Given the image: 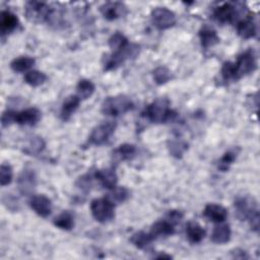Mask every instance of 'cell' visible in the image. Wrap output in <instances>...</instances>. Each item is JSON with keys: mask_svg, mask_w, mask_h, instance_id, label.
<instances>
[{"mask_svg": "<svg viewBox=\"0 0 260 260\" xmlns=\"http://www.w3.org/2000/svg\"><path fill=\"white\" fill-rule=\"evenodd\" d=\"M142 116L151 123L159 124L174 121L177 118V113L170 108L168 99L160 98L149 104L142 112Z\"/></svg>", "mask_w": 260, "mask_h": 260, "instance_id": "cell-1", "label": "cell"}, {"mask_svg": "<svg viewBox=\"0 0 260 260\" xmlns=\"http://www.w3.org/2000/svg\"><path fill=\"white\" fill-rule=\"evenodd\" d=\"M234 205L237 217L240 220L248 219L251 229L257 232L259 230V211L256 200L250 196H241L235 200Z\"/></svg>", "mask_w": 260, "mask_h": 260, "instance_id": "cell-2", "label": "cell"}, {"mask_svg": "<svg viewBox=\"0 0 260 260\" xmlns=\"http://www.w3.org/2000/svg\"><path fill=\"white\" fill-rule=\"evenodd\" d=\"M134 108L133 102L126 95L119 94L107 98L102 104V113L107 116L117 117L131 111Z\"/></svg>", "mask_w": 260, "mask_h": 260, "instance_id": "cell-3", "label": "cell"}, {"mask_svg": "<svg viewBox=\"0 0 260 260\" xmlns=\"http://www.w3.org/2000/svg\"><path fill=\"white\" fill-rule=\"evenodd\" d=\"M90 211L93 218L102 223L111 221L115 217V205L108 198H95L90 202Z\"/></svg>", "mask_w": 260, "mask_h": 260, "instance_id": "cell-4", "label": "cell"}, {"mask_svg": "<svg viewBox=\"0 0 260 260\" xmlns=\"http://www.w3.org/2000/svg\"><path fill=\"white\" fill-rule=\"evenodd\" d=\"M139 53V46L135 44H129L126 48L112 53L110 56H107L104 61V70L110 71L118 68L126 60L135 58Z\"/></svg>", "mask_w": 260, "mask_h": 260, "instance_id": "cell-5", "label": "cell"}, {"mask_svg": "<svg viewBox=\"0 0 260 260\" xmlns=\"http://www.w3.org/2000/svg\"><path fill=\"white\" fill-rule=\"evenodd\" d=\"M257 68L256 55L254 50L248 49L239 55L237 61L234 63L235 80H238L252 72Z\"/></svg>", "mask_w": 260, "mask_h": 260, "instance_id": "cell-6", "label": "cell"}, {"mask_svg": "<svg viewBox=\"0 0 260 260\" xmlns=\"http://www.w3.org/2000/svg\"><path fill=\"white\" fill-rule=\"evenodd\" d=\"M52 10L50 5L45 2L28 1L25 3L24 14L30 22L41 23L49 21Z\"/></svg>", "mask_w": 260, "mask_h": 260, "instance_id": "cell-7", "label": "cell"}, {"mask_svg": "<svg viewBox=\"0 0 260 260\" xmlns=\"http://www.w3.org/2000/svg\"><path fill=\"white\" fill-rule=\"evenodd\" d=\"M116 123L113 121H107L104 122L96 127L93 128L91 131L87 143L90 145H102L106 143L109 138L112 136V134L115 132L116 129Z\"/></svg>", "mask_w": 260, "mask_h": 260, "instance_id": "cell-8", "label": "cell"}, {"mask_svg": "<svg viewBox=\"0 0 260 260\" xmlns=\"http://www.w3.org/2000/svg\"><path fill=\"white\" fill-rule=\"evenodd\" d=\"M176 20V14L166 7H156L151 12V21L157 29H168L175 25Z\"/></svg>", "mask_w": 260, "mask_h": 260, "instance_id": "cell-9", "label": "cell"}, {"mask_svg": "<svg viewBox=\"0 0 260 260\" xmlns=\"http://www.w3.org/2000/svg\"><path fill=\"white\" fill-rule=\"evenodd\" d=\"M100 12L107 20H116L127 13V7L121 2H107L100 6Z\"/></svg>", "mask_w": 260, "mask_h": 260, "instance_id": "cell-10", "label": "cell"}, {"mask_svg": "<svg viewBox=\"0 0 260 260\" xmlns=\"http://www.w3.org/2000/svg\"><path fill=\"white\" fill-rule=\"evenodd\" d=\"M17 185L21 194L23 195L31 194L37 185V178L34 170H30V169L23 170L17 179Z\"/></svg>", "mask_w": 260, "mask_h": 260, "instance_id": "cell-11", "label": "cell"}, {"mask_svg": "<svg viewBox=\"0 0 260 260\" xmlns=\"http://www.w3.org/2000/svg\"><path fill=\"white\" fill-rule=\"evenodd\" d=\"M30 208L41 217H47L52 211V202L45 195H35L29 200Z\"/></svg>", "mask_w": 260, "mask_h": 260, "instance_id": "cell-12", "label": "cell"}, {"mask_svg": "<svg viewBox=\"0 0 260 260\" xmlns=\"http://www.w3.org/2000/svg\"><path fill=\"white\" fill-rule=\"evenodd\" d=\"M238 14V8L233 3H223L215 8L213 12L214 18L221 23L233 22L237 18Z\"/></svg>", "mask_w": 260, "mask_h": 260, "instance_id": "cell-13", "label": "cell"}, {"mask_svg": "<svg viewBox=\"0 0 260 260\" xmlns=\"http://www.w3.org/2000/svg\"><path fill=\"white\" fill-rule=\"evenodd\" d=\"M41 119V112L37 108H27L15 114V123L19 125H36Z\"/></svg>", "mask_w": 260, "mask_h": 260, "instance_id": "cell-14", "label": "cell"}, {"mask_svg": "<svg viewBox=\"0 0 260 260\" xmlns=\"http://www.w3.org/2000/svg\"><path fill=\"white\" fill-rule=\"evenodd\" d=\"M94 179L99 181V183L109 190H112L116 187L118 177L114 170L112 169H104V170H96L93 173Z\"/></svg>", "mask_w": 260, "mask_h": 260, "instance_id": "cell-15", "label": "cell"}, {"mask_svg": "<svg viewBox=\"0 0 260 260\" xmlns=\"http://www.w3.org/2000/svg\"><path fill=\"white\" fill-rule=\"evenodd\" d=\"M203 215L212 222H223L228 217L226 209L219 204H207L203 210Z\"/></svg>", "mask_w": 260, "mask_h": 260, "instance_id": "cell-16", "label": "cell"}, {"mask_svg": "<svg viewBox=\"0 0 260 260\" xmlns=\"http://www.w3.org/2000/svg\"><path fill=\"white\" fill-rule=\"evenodd\" d=\"M237 31L242 39L248 40L254 38L256 36L257 27L253 17L251 15H248L241 19L237 24Z\"/></svg>", "mask_w": 260, "mask_h": 260, "instance_id": "cell-17", "label": "cell"}, {"mask_svg": "<svg viewBox=\"0 0 260 260\" xmlns=\"http://www.w3.org/2000/svg\"><path fill=\"white\" fill-rule=\"evenodd\" d=\"M18 25V18L15 14L8 10H2L0 13V31L1 35L12 32Z\"/></svg>", "mask_w": 260, "mask_h": 260, "instance_id": "cell-18", "label": "cell"}, {"mask_svg": "<svg viewBox=\"0 0 260 260\" xmlns=\"http://www.w3.org/2000/svg\"><path fill=\"white\" fill-rule=\"evenodd\" d=\"M199 39L202 48L208 49L219 43V37L217 32L210 26L204 25L199 30Z\"/></svg>", "mask_w": 260, "mask_h": 260, "instance_id": "cell-19", "label": "cell"}, {"mask_svg": "<svg viewBox=\"0 0 260 260\" xmlns=\"http://www.w3.org/2000/svg\"><path fill=\"white\" fill-rule=\"evenodd\" d=\"M80 104V99L77 94H72L67 96L61 108V119L63 121H67L70 119V117L73 115V113L78 109Z\"/></svg>", "mask_w": 260, "mask_h": 260, "instance_id": "cell-20", "label": "cell"}, {"mask_svg": "<svg viewBox=\"0 0 260 260\" xmlns=\"http://www.w3.org/2000/svg\"><path fill=\"white\" fill-rule=\"evenodd\" d=\"M205 230L196 221H189L186 225V236L193 243H200L205 238Z\"/></svg>", "mask_w": 260, "mask_h": 260, "instance_id": "cell-21", "label": "cell"}, {"mask_svg": "<svg viewBox=\"0 0 260 260\" xmlns=\"http://www.w3.org/2000/svg\"><path fill=\"white\" fill-rule=\"evenodd\" d=\"M174 233H175L174 224L167 219L154 222L150 229V234L153 238L167 237V236L173 235Z\"/></svg>", "mask_w": 260, "mask_h": 260, "instance_id": "cell-22", "label": "cell"}, {"mask_svg": "<svg viewBox=\"0 0 260 260\" xmlns=\"http://www.w3.org/2000/svg\"><path fill=\"white\" fill-rule=\"evenodd\" d=\"M231 228L229 224H218L213 229L211 241L215 244H225L231 240Z\"/></svg>", "mask_w": 260, "mask_h": 260, "instance_id": "cell-23", "label": "cell"}, {"mask_svg": "<svg viewBox=\"0 0 260 260\" xmlns=\"http://www.w3.org/2000/svg\"><path fill=\"white\" fill-rule=\"evenodd\" d=\"M153 237L151 236L150 233H145L143 231H139L134 233L131 238H130V242L138 249H146L151 242L153 241Z\"/></svg>", "mask_w": 260, "mask_h": 260, "instance_id": "cell-24", "label": "cell"}, {"mask_svg": "<svg viewBox=\"0 0 260 260\" xmlns=\"http://www.w3.org/2000/svg\"><path fill=\"white\" fill-rule=\"evenodd\" d=\"M136 147L130 143H124L119 145L113 152V154L118 157L120 160H130L136 154Z\"/></svg>", "mask_w": 260, "mask_h": 260, "instance_id": "cell-25", "label": "cell"}, {"mask_svg": "<svg viewBox=\"0 0 260 260\" xmlns=\"http://www.w3.org/2000/svg\"><path fill=\"white\" fill-rule=\"evenodd\" d=\"M54 224L64 231H70L74 226V217L70 211H63L54 218Z\"/></svg>", "mask_w": 260, "mask_h": 260, "instance_id": "cell-26", "label": "cell"}, {"mask_svg": "<svg viewBox=\"0 0 260 260\" xmlns=\"http://www.w3.org/2000/svg\"><path fill=\"white\" fill-rule=\"evenodd\" d=\"M35 64V59L29 56H20L11 61L10 67L15 72H24L31 68Z\"/></svg>", "mask_w": 260, "mask_h": 260, "instance_id": "cell-27", "label": "cell"}, {"mask_svg": "<svg viewBox=\"0 0 260 260\" xmlns=\"http://www.w3.org/2000/svg\"><path fill=\"white\" fill-rule=\"evenodd\" d=\"M95 86L92 83L91 80L89 79H80L76 85V91L77 95L79 96L80 100H86L92 95L94 92Z\"/></svg>", "mask_w": 260, "mask_h": 260, "instance_id": "cell-28", "label": "cell"}, {"mask_svg": "<svg viewBox=\"0 0 260 260\" xmlns=\"http://www.w3.org/2000/svg\"><path fill=\"white\" fill-rule=\"evenodd\" d=\"M129 45L128 39L121 32H115L109 39V46L112 50V53L118 52Z\"/></svg>", "mask_w": 260, "mask_h": 260, "instance_id": "cell-29", "label": "cell"}, {"mask_svg": "<svg viewBox=\"0 0 260 260\" xmlns=\"http://www.w3.org/2000/svg\"><path fill=\"white\" fill-rule=\"evenodd\" d=\"M47 79V76L45 73L39 71V70H30L27 71L24 75V81L30 85V86H40L43 84Z\"/></svg>", "mask_w": 260, "mask_h": 260, "instance_id": "cell-30", "label": "cell"}, {"mask_svg": "<svg viewBox=\"0 0 260 260\" xmlns=\"http://www.w3.org/2000/svg\"><path fill=\"white\" fill-rule=\"evenodd\" d=\"M238 151H239V149H236V148H232V149L225 151L224 154L218 160V170H220L222 172L228 171L230 166L236 160Z\"/></svg>", "mask_w": 260, "mask_h": 260, "instance_id": "cell-31", "label": "cell"}, {"mask_svg": "<svg viewBox=\"0 0 260 260\" xmlns=\"http://www.w3.org/2000/svg\"><path fill=\"white\" fill-rule=\"evenodd\" d=\"M152 76H153L155 83L158 85L165 84L173 78L172 72L165 66L156 67L152 72Z\"/></svg>", "mask_w": 260, "mask_h": 260, "instance_id": "cell-32", "label": "cell"}, {"mask_svg": "<svg viewBox=\"0 0 260 260\" xmlns=\"http://www.w3.org/2000/svg\"><path fill=\"white\" fill-rule=\"evenodd\" d=\"M130 196V193L127 188L125 187H115L112 189V192L109 194L108 198L115 204V203H121L126 201Z\"/></svg>", "mask_w": 260, "mask_h": 260, "instance_id": "cell-33", "label": "cell"}, {"mask_svg": "<svg viewBox=\"0 0 260 260\" xmlns=\"http://www.w3.org/2000/svg\"><path fill=\"white\" fill-rule=\"evenodd\" d=\"M168 148H169V151L170 153L177 157V158H180L183 156L184 152L187 150L188 146L187 144L184 142V141H181V140H171L169 141L168 143Z\"/></svg>", "mask_w": 260, "mask_h": 260, "instance_id": "cell-34", "label": "cell"}, {"mask_svg": "<svg viewBox=\"0 0 260 260\" xmlns=\"http://www.w3.org/2000/svg\"><path fill=\"white\" fill-rule=\"evenodd\" d=\"M13 178L12 168L7 164H2L0 168V184L1 186H6L11 183Z\"/></svg>", "mask_w": 260, "mask_h": 260, "instance_id": "cell-35", "label": "cell"}, {"mask_svg": "<svg viewBox=\"0 0 260 260\" xmlns=\"http://www.w3.org/2000/svg\"><path fill=\"white\" fill-rule=\"evenodd\" d=\"M220 74L223 80L230 81L235 80V70H234V62H224L220 69Z\"/></svg>", "mask_w": 260, "mask_h": 260, "instance_id": "cell-36", "label": "cell"}, {"mask_svg": "<svg viewBox=\"0 0 260 260\" xmlns=\"http://www.w3.org/2000/svg\"><path fill=\"white\" fill-rule=\"evenodd\" d=\"M44 146H45V143L41 137H34L30 140L29 146L27 147L26 151L29 153H38L43 150Z\"/></svg>", "mask_w": 260, "mask_h": 260, "instance_id": "cell-37", "label": "cell"}, {"mask_svg": "<svg viewBox=\"0 0 260 260\" xmlns=\"http://www.w3.org/2000/svg\"><path fill=\"white\" fill-rule=\"evenodd\" d=\"M15 114L14 111H5L1 116V124L3 127H7L12 123H15Z\"/></svg>", "mask_w": 260, "mask_h": 260, "instance_id": "cell-38", "label": "cell"}, {"mask_svg": "<svg viewBox=\"0 0 260 260\" xmlns=\"http://www.w3.org/2000/svg\"><path fill=\"white\" fill-rule=\"evenodd\" d=\"M183 217V213L179 210H170L167 215V220L171 221L173 224L179 222Z\"/></svg>", "mask_w": 260, "mask_h": 260, "instance_id": "cell-39", "label": "cell"}, {"mask_svg": "<svg viewBox=\"0 0 260 260\" xmlns=\"http://www.w3.org/2000/svg\"><path fill=\"white\" fill-rule=\"evenodd\" d=\"M231 253H232L233 258H236V259H247V258H249L247 252L242 250V249H235V250L231 251Z\"/></svg>", "mask_w": 260, "mask_h": 260, "instance_id": "cell-40", "label": "cell"}, {"mask_svg": "<svg viewBox=\"0 0 260 260\" xmlns=\"http://www.w3.org/2000/svg\"><path fill=\"white\" fill-rule=\"evenodd\" d=\"M155 258H157V259H172L173 257H172L171 255H167V254H160V255L156 256Z\"/></svg>", "mask_w": 260, "mask_h": 260, "instance_id": "cell-41", "label": "cell"}]
</instances>
